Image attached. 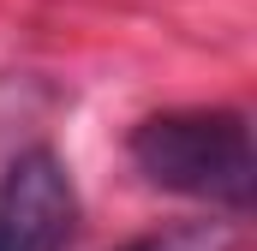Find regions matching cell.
I'll return each mask as SVG.
<instances>
[{"label": "cell", "instance_id": "obj_1", "mask_svg": "<svg viewBox=\"0 0 257 251\" xmlns=\"http://www.w3.org/2000/svg\"><path fill=\"white\" fill-rule=\"evenodd\" d=\"M132 168L156 191L209 203L221 215H245L257 191L251 120L239 108H168L132 126Z\"/></svg>", "mask_w": 257, "mask_h": 251}, {"label": "cell", "instance_id": "obj_2", "mask_svg": "<svg viewBox=\"0 0 257 251\" xmlns=\"http://www.w3.org/2000/svg\"><path fill=\"white\" fill-rule=\"evenodd\" d=\"M78 191L54 150H24L0 180V251H66Z\"/></svg>", "mask_w": 257, "mask_h": 251}, {"label": "cell", "instance_id": "obj_3", "mask_svg": "<svg viewBox=\"0 0 257 251\" xmlns=\"http://www.w3.org/2000/svg\"><path fill=\"white\" fill-rule=\"evenodd\" d=\"M120 251H233V221H180V227L144 233Z\"/></svg>", "mask_w": 257, "mask_h": 251}]
</instances>
